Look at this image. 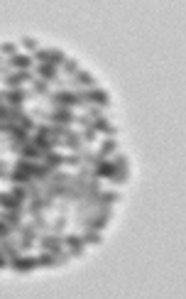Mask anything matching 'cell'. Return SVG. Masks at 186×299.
<instances>
[{"label":"cell","mask_w":186,"mask_h":299,"mask_svg":"<svg viewBox=\"0 0 186 299\" xmlns=\"http://www.w3.org/2000/svg\"><path fill=\"white\" fill-rule=\"evenodd\" d=\"M74 113H71V108H66V106H54L52 110H49V123H54V125H71L74 123Z\"/></svg>","instance_id":"obj_3"},{"label":"cell","mask_w":186,"mask_h":299,"mask_svg":"<svg viewBox=\"0 0 186 299\" xmlns=\"http://www.w3.org/2000/svg\"><path fill=\"white\" fill-rule=\"evenodd\" d=\"M32 59H37L40 64H54V66H62L66 62L64 52H57V49H37Z\"/></svg>","instance_id":"obj_2"},{"label":"cell","mask_w":186,"mask_h":299,"mask_svg":"<svg viewBox=\"0 0 186 299\" xmlns=\"http://www.w3.org/2000/svg\"><path fill=\"white\" fill-rule=\"evenodd\" d=\"M81 140L91 145V142L96 140V128H93V125H88V128H83V132H81Z\"/></svg>","instance_id":"obj_23"},{"label":"cell","mask_w":186,"mask_h":299,"mask_svg":"<svg viewBox=\"0 0 186 299\" xmlns=\"http://www.w3.org/2000/svg\"><path fill=\"white\" fill-rule=\"evenodd\" d=\"M83 96H86V101L88 103H93V106H98V108H105L108 103H110V98H108V93L105 91H101V88H86L83 91Z\"/></svg>","instance_id":"obj_5"},{"label":"cell","mask_w":186,"mask_h":299,"mask_svg":"<svg viewBox=\"0 0 186 299\" xmlns=\"http://www.w3.org/2000/svg\"><path fill=\"white\" fill-rule=\"evenodd\" d=\"M37 243H40V248H44L47 253H52L54 257L62 253V248H64V238L62 235H54V233H42V235H37Z\"/></svg>","instance_id":"obj_1"},{"label":"cell","mask_w":186,"mask_h":299,"mask_svg":"<svg viewBox=\"0 0 186 299\" xmlns=\"http://www.w3.org/2000/svg\"><path fill=\"white\" fill-rule=\"evenodd\" d=\"M93 128H96V130H101V132H105L108 137H113V135L118 132V130H115V128H113V125H110V123H108V120H105L103 115L93 120Z\"/></svg>","instance_id":"obj_15"},{"label":"cell","mask_w":186,"mask_h":299,"mask_svg":"<svg viewBox=\"0 0 186 299\" xmlns=\"http://www.w3.org/2000/svg\"><path fill=\"white\" fill-rule=\"evenodd\" d=\"M42 160H44V165H47V167H49L52 172H54L57 167H62V165H64V157H62L59 152H54V150H52V152H47V155H44Z\"/></svg>","instance_id":"obj_13"},{"label":"cell","mask_w":186,"mask_h":299,"mask_svg":"<svg viewBox=\"0 0 186 299\" xmlns=\"http://www.w3.org/2000/svg\"><path fill=\"white\" fill-rule=\"evenodd\" d=\"M32 57H25V54H15V57H10V62L5 64V66H10V69H22V71H30V66H32Z\"/></svg>","instance_id":"obj_9"},{"label":"cell","mask_w":186,"mask_h":299,"mask_svg":"<svg viewBox=\"0 0 186 299\" xmlns=\"http://www.w3.org/2000/svg\"><path fill=\"white\" fill-rule=\"evenodd\" d=\"M0 54H8V57H15L18 54V47L13 42H3L0 44Z\"/></svg>","instance_id":"obj_24"},{"label":"cell","mask_w":186,"mask_h":299,"mask_svg":"<svg viewBox=\"0 0 186 299\" xmlns=\"http://www.w3.org/2000/svg\"><path fill=\"white\" fill-rule=\"evenodd\" d=\"M32 79H35V76H32L30 71H15V74H8L3 84H5L8 88H20L25 81H32Z\"/></svg>","instance_id":"obj_6"},{"label":"cell","mask_w":186,"mask_h":299,"mask_svg":"<svg viewBox=\"0 0 186 299\" xmlns=\"http://www.w3.org/2000/svg\"><path fill=\"white\" fill-rule=\"evenodd\" d=\"M5 265H8V257H5L3 250H0V267H5Z\"/></svg>","instance_id":"obj_28"},{"label":"cell","mask_w":186,"mask_h":299,"mask_svg":"<svg viewBox=\"0 0 186 299\" xmlns=\"http://www.w3.org/2000/svg\"><path fill=\"white\" fill-rule=\"evenodd\" d=\"M37 74H40V79L47 81V84H54V81L59 79V71H57L54 64H40V66H37Z\"/></svg>","instance_id":"obj_8"},{"label":"cell","mask_w":186,"mask_h":299,"mask_svg":"<svg viewBox=\"0 0 186 299\" xmlns=\"http://www.w3.org/2000/svg\"><path fill=\"white\" fill-rule=\"evenodd\" d=\"M64 245H69V253H71V257H76V255H81L83 253V238H79V235H64Z\"/></svg>","instance_id":"obj_10"},{"label":"cell","mask_w":186,"mask_h":299,"mask_svg":"<svg viewBox=\"0 0 186 299\" xmlns=\"http://www.w3.org/2000/svg\"><path fill=\"white\" fill-rule=\"evenodd\" d=\"M3 66H5V64H3V59H0V69H3Z\"/></svg>","instance_id":"obj_29"},{"label":"cell","mask_w":186,"mask_h":299,"mask_svg":"<svg viewBox=\"0 0 186 299\" xmlns=\"http://www.w3.org/2000/svg\"><path fill=\"white\" fill-rule=\"evenodd\" d=\"M27 98H35V93H32V91H22V88H8V91L3 93L5 106H22Z\"/></svg>","instance_id":"obj_4"},{"label":"cell","mask_w":186,"mask_h":299,"mask_svg":"<svg viewBox=\"0 0 186 299\" xmlns=\"http://www.w3.org/2000/svg\"><path fill=\"white\" fill-rule=\"evenodd\" d=\"M10 194H13L18 201H25V199H27V187H22V184H15V187H10Z\"/></svg>","instance_id":"obj_20"},{"label":"cell","mask_w":186,"mask_h":299,"mask_svg":"<svg viewBox=\"0 0 186 299\" xmlns=\"http://www.w3.org/2000/svg\"><path fill=\"white\" fill-rule=\"evenodd\" d=\"M22 47H27L30 52H37L40 47H37V42L35 40H30V37H22Z\"/></svg>","instance_id":"obj_27"},{"label":"cell","mask_w":186,"mask_h":299,"mask_svg":"<svg viewBox=\"0 0 186 299\" xmlns=\"http://www.w3.org/2000/svg\"><path fill=\"white\" fill-rule=\"evenodd\" d=\"M18 206H22V201H18L10 192H5V194H0V209H5V211H10V209H18Z\"/></svg>","instance_id":"obj_14"},{"label":"cell","mask_w":186,"mask_h":299,"mask_svg":"<svg viewBox=\"0 0 186 299\" xmlns=\"http://www.w3.org/2000/svg\"><path fill=\"white\" fill-rule=\"evenodd\" d=\"M62 71H64L66 76H76V71H79V64H76L74 59H66V62L62 64Z\"/></svg>","instance_id":"obj_19"},{"label":"cell","mask_w":186,"mask_h":299,"mask_svg":"<svg viewBox=\"0 0 186 299\" xmlns=\"http://www.w3.org/2000/svg\"><path fill=\"white\" fill-rule=\"evenodd\" d=\"M13 233H15V231H13V228H10V226L3 221V218H0V240H3V238H10Z\"/></svg>","instance_id":"obj_26"},{"label":"cell","mask_w":186,"mask_h":299,"mask_svg":"<svg viewBox=\"0 0 186 299\" xmlns=\"http://www.w3.org/2000/svg\"><path fill=\"white\" fill-rule=\"evenodd\" d=\"M0 250H3V253H5V257H10V260H15V257L20 255L18 243H13L10 238H3V240H0Z\"/></svg>","instance_id":"obj_12"},{"label":"cell","mask_w":186,"mask_h":299,"mask_svg":"<svg viewBox=\"0 0 186 299\" xmlns=\"http://www.w3.org/2000/svg\"><path fill=\"white\" fill-rule=\"evenodd\" d=\"M13 267H15L18 272H27V270L37 267V257H22V255H18V257L13 260Z\"/></svg>","instance_id":"obj_11"},{"label":"cell","mask_w":186,"mask_h":299,"mask_svg":"<svg viewBox=\"0 0 186 299\" xmlns=\"http://www.w3.org/2000/svg\"><path fill=\"white\" fill-rule=\"evenodd\" d=\"M64 228H66V216H59V218H54L49 223V233H54V235H62Z\"/></svg>","instance_id":"obj_18"},{"label":"cell","mask_w":186,"mask_h":299,"mask_svg":"<svg viewBox=\"0 0 186 299\" xmlns=\"http://www.w3.org/2000/svg\"><path fill=\"white\" fill-rule=\"evenodd\" d=\"M0 182H10V165L0 160Z\"/></svg>","instance_id":"obj_25"},{"label":"cell","mask_w":186,"mask_h":299,"mask_svg":"<svg viewBox=\"0 0 186 299\" xmlns=\"http://www.w3.org/2000/svg\"><path fill=\"white\" fill-rule=\"evenodd\" d=\"M83 243H101V233L93 231V228H83Z\"/></svg>","instance_id":"obj_21"},{"label":"cell","mask_w":186,"mask_h":299,"mask_svg":"<svg viewBox=\"0 0 186 299\" xmlns=\"http://www.w3.org/2000/svg\"><path fill=\"white\" fill-rule=\"evenodd\" d=\"M32 93H35V96L47 98V96H49V84H47V81H42V79H32Z\"/></svg>","instance_id":"obj_16"},{"label":"cell","mask_w":186,"mask_h":299,"mask_svg":"<svg viewBox=\"0 0 186 299\" xmlns=\"http://www.w3.org/2000/svg\"><path fill=\"white\" fill-rule=\"evenodd\" d=\"M62 142H64L69 150H74V152H81V150H83V140H81V132H79V130H69Z\"/></svg>","instance_id":"obj_7"},{"label":"cell","mask_w":186,"mask_h":299,"mask_svg":"<svg viewBox=\"0 0 186 299\" xmlns=\"http://www.w3.org/2000/svg\"><path fill=\"white\" fill-rule=\"evenodd\" d=\"M64 165H69V167H79V165H83V157H81V152H74V155L64 157Z\"/></svg>","instance_id":"obj_22"},{"label":"cell","mask_w":186,"mask_h":299,"mask_svg":"<svg viewBox=\"0 0 186 299\" xmlns=\"http://www.w3.org/2000/svg\"><path fill=\"white\" fill-rule=\"evenodd\" d=\"M113 152H118V140L115 137H108L103 145H101V157H108V155H113Z\"/></svg>","instance_id":"obj_17"}]
</instances>
